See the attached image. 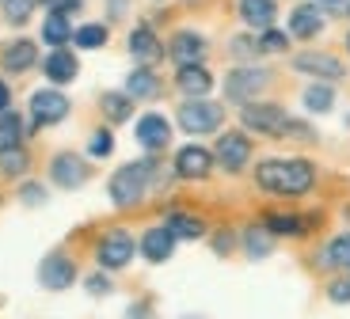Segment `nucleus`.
I'll return each instance as SVG.
<instances>
[{
	"mask_svg": "<svg viewBox=\"0 0 350 319\" xmlns=\"http://www.w3.org/2000/svg\"><path fill=\"white\" fill-rule=\"evenodd\" d=\"M255 182L267 194H282V198H301L316 182V167L308 160H262L255 167Z\"/></svg>",
	"mask_w": 350,
	"mask_h": 319,
	"instance_id": "1",
	"label": "nucleus"
},
{
	"mask_svg": "<svg viewBox=\"0 0 350 319\" xmlns=\"http://www.w3.org/2000/svg\"><path fill=\"white\" fill-rule=\"evenodd\" d=\"M152 171H157V160H141V164H126L111 175V202L114 206H137L145 198V190L152 182Z\"/></svg>",
	"mask_w": 350,
	"mask_h": 319,
	"instance_id": "2",
	"label": "nucleus"
},
{
	"mask_svg": "<svg viewBox=\"0 0 350 319\" xmlns=\"http://www.w3.org/2000/svg\"><path fill=\"white\" fill-rule=\"evenodd\" d=\"M133 251H137L133 236L126 232V228H111V232H103V240H99L96 259H99V266H103V270H122V266H130Z\"/></svg>",
	"mask_w": 350,
	"mask_h": 319,
	"instance_id": "3",
	"label": "nucleus"
},
{
	"mask_svg": "<svg viewBox=\"0 0 350 319\" xmlns=\"http://www.w3.org/2000/svg\"><path fill=\"white\" fill-rule=\"evenodd\" d=\"M240 122H244L247 130L271 133V137H282V133H289V114L282 111V107H274V103H247L244 114H240Z\"/></svg>",
	"mask_w": 350,
	"mask_h": 319,
	"instance_id": "4",
	"label": "nucleus"
},
{
	"mask_svg": "<svg viewBox=\"0 0 350 319\" xmlns=\"http://www.w3.org/2000/svg\"><path fill=\"white\" fill-rule=\"evenodd\" d=\"M225 122V111L217 103H206V99H187L179 107V126L187 133H213Z\"/></svg>",
	"mask_w": 350,
	"mask_h": 319,
	"instance_id": "5",
	"label": "nucleus"
},
{
	"mask_svg": "<svg viewBox=\"0 0 350 319\" xmlns=\"http://www.w3.org/2000/svg\"><path fill=\"white\" fill-rule=\"evenodd\" d=\"M267 84H271V72H267V69H232L225 77V95L232 99V103H244L247 107V99L259 95Z\"/></svg>",
	"mask_w": 350,
	"mask_h": 319,
	"instance_id": "6",
	"label": "nucleus"
},
{
	"mask_svg": "<svg viewBox=\"0 0 350 319\" xmlns=\"http://www.w3.org/2000/svg\"><path fill=\"white\" fill-rule=\"evenodd\" d=\"M38 281H42V289L62 293V289H69L77 281V262L69 255H62V251H53V255L42 259V266H38Z\"/></svg>",
	"mask_w": 350,
	"mask_h": 319,
	"instance_id": "7",
	"label": "nucleus"
},
{
	"mask_svg": "<svg viewBox=\"0 0 350 319\" xmlns=\"http://www.w3.org/2000/svg\"><path fill=\"white\" fill-rule=\"evenodd\" d=\"M252 156V141L244 133H221L217 137V148H213V160H217L225 171H240Z\"/></svg>",
	"mask_w": 350,
	"mask_h": 319,
	"instance_id": "8",
	"label": "nucleus"
},
{
	"mask_svg": "<svg viewBox=\"0 0 350 319\" xmlns=\"http://www.w3.org/2000/svg\"><path fill=\"white\" fill-rule=\"evenodd\" d=\"M69 114V99L62 92H53V87H42V92L31 95V118L38 126H53V122H62Z\"/></svg>",
	"mask_w": 350,
	"mask_h": 319,
	"instance_id": "9",
	"label": "nucleus"
},
{
	"mask_svg": "<svg viewBox=\"0 0 350 319\" xmlns=\"http://www.w3.org/2000/svg\"><path fill=\"white\" fill-rule=\"evenodd\" d=\"M213 167V152L202 145H187L175 152V175L179 179H206Z\"/></svg>",
	"mask_w": 350,
	"mask_h": 319,
	"instance_id": "10",
	"label": "nucleus"
},
{
	"mask_svg": "<svg viewBox=\"0 0 350 319\" xmlns=\"http://www.w3.org/2000/svg\"><path fill=\"white\" fill-rule=\"evenodd\" d=\"M50 179L57 182V186H65V190H77L80 182L88 179V164L77 152H57L53 164H50Z\"/></svg>",
	"mask_w": 350,
	"mask_h": 319,
	"instance_id": "11",
	"label": "nucleus"
},
{
	"mask_svg": "<svg viewBox=\"0 0 350 319\" xmlns=\"http://www.w3.org/2000/svg\"><path fill=\"white\" fill-rule=\"evenodd\" d=\"M130 53H133V61H141V69H152L164 57V46H160V38L152 35L149 27H137V31H130Z\"/></svg>",
	"mask_w": 350,
	"mask_h": 319,
	"instance_id": "12",
	"label": "nucleus"
},
{
	"mask_svg": "<svg viewBox=\"0 0 350 319\" xmlns=\"http://www.w3.org/2000/svg\"><path fill=\"white\" fill-rule=\"evenodd\" d=\"M137 141L149 148V152L167 148V141H172V126H167L164 114H145V118L137 122Z\"/></svg>",
	"mask_w": 350,
	"mask_h": 319,
	"instance_id": "13",
	"label": "nucleus"
},
{
	"mask_svg": "<svg viewBox=\"0 0 350 319\" xmlns=\"http://www.w3.org/2000/svg\"><path fill=\"white\" fill-rule=\"evenodd\" d=\"M202 57H206V38L194 35V31H179V35L172 38V61H179V69H187V65H202Z\"/></svg>",
	"mask_w": 350,
	"mask_h": 319,
	"instance_id": "14",
	"label": "nucleus"
},
{
	"mask_svg": "<svg viewBox=\"0 0 350 319\" xmlns=\"http://www.w3.org/2000/svg\"><path fill=\"white\" fill-rule=\"evenodd\" d=\"M141 255L149 262H167L172 259V251H175V236L167 232V225H157V228H149V232L141 236Z\"/></svg>",
	"mask_w": 350,
	"mask_h": 319,
	"instance_id": "15",
	"label": "nucleus"
},
{
	"mask_svg": "<svg viewBox=\"0 0 350 319\" xmlns=\"http://www.w3.org/2000/svg\"><path fill=\"white\" fill-rule=\"evenodd\" d=\"M293 69L297 72H312V77H324V80H339L342 72V61H335L332 53H301L297 61H293Z\"/></svg>",
	"mask_w": 350,
	"mask_h": 319,
	"instance_id": "16",
	"label": "nucleus"
},
{
	"mask_svg": "<svg viewBox=\"0 0 350 319\" xmlns=\"http://www.w3.org/2000/svg\"><path fill=\"white\" fill-rule=\"evenodd\" d=\"M289 31L297 38H316L320 31H324V12L316 8V4H301V8H293V16H289Z\"/></svg>",
	"mask_w": 350,
	"mask_h": 319,
	"instance_id": "17",
	"label": "nucleus"
},
{
	"mask_svg": "<svg viewBox=\"0 0 350 319\" xmlns=\"http://www.w3.org/2000/svg\"><path fill=\"white\" fill-rule=\"evenodd\" d=\"M0 61H4V69H8V72H27L38 61V50H35V42H31V38H19V42L4 46Z\"/></svg>",
	"mask_w": 350,
	"mask_h": 319,
	"instance_id": "18",
	"label": "nucleus"
},
{
	"mask_svg": "<svg viewBox=\"0 0 350 319\" xmlns=\"http://www.w3.org/2000/svg\"><path fill=\"white\" fill-rule=\"evenodd\" d=\"M175 84H179V92H187V95H194V99H202V95L213 87V77L202 69V65H187V69L175 72Z\"/></svg>",
	"mask_w": 350,
	"mask_h": 319,
	"instance_id": "19",
	"label": "nucleus"
},
{
	"mask_svg": "<svg viewBox=\"0 0 350 319\" xmlns=\"http://www.w3.org/2000/svg\"><path fill=\"white\" fill-rule=\"evenodd\" d=\"M126 95H130V99H157L160 77L152 69H133L130 77H126Z\"/></svg>",
	"mask_w": 350,
	"mask_h": 319,
	"instance_id": "20",
	"label": "nucleus"
},
{
	"mask_svg": "<svg viewBox=\"0 0 350 319\" xmlns=\"http://www.w3.org/2000/svg\"><path fill=\"white\" fill-rule=\"evenodd\" d=\"M42 69L53 84H69V80L77 77V57H72L69 50H53L50 57L42 61Z\"/></svg>",
	"mask_w": 350,
	"mask_h": 319,
	"instance_id": "21",
	"label": "nucleus"
},
{
	"mask_svg": "<svg viewBox=\"0 0 350 319\" xmlns=\"http://www.w3.org/2000/svg\"><path fill=\"white\" fill-rule=\"evenodd\" d=\"M167 232H172L175 240H198V236L206 232V225H202L198 217L183 213V209H172V213H167Z\"/></svg>",
	"mask_w": 350,
	"mask_h": 319,
	"instance_id": "22",
	"label": "nucleus"
},
{
	"mask_svg": "<svg viewBox=\"0 0 350 319\" xmlns=\"http://www.w3.org/2000/svg\"><path fill=\"white\" fill-rule=\"evenodd\" d=\"M274 12H278L274 0H240V16H244V23L262 27V31L274 23Z\"/></svg>",
	"mask_w": 350,
	"mask_h": 319,
	"instance_id": "23",
	"label": "nucleus"
},
{
	"mask_svg": "<svg viewBox=\"0 0 350 319\" xmlns=\"http://www.w3.org/2000/svg\"><path fill=\"white\" fill-rule=\"evenodd\" d=\"M99 107H103V118L107 122H126L133 114V99L126 92H103Z\"/></svg>",
	"mask_w": 350,
	"mask_h": 319,
	"instance_id": "24",
	"label": "nucleus"
},
{
	"mask_svg": "<svg viewBox=\"0 0 350 319\" xmlns=\"http://www.w3.org/2000/svg\"><path fill=\"white\" fill-rule=\"evenodd\" d=\"M244 251L252 255V259H267L274 251V236L267 232V225L259 228H244Z\"/></svg>",
	"mask_w": 350,
	"mask_h": 319,
	"instance_id": "25",
	"label": "nucleus"
},
{
	"mask_svg": "<svg viewBox=\"0 0 350 319\" xmlns=\"http://www.w3.org/2000/svg\"><path fill=\"white\" fill-rule=\"evenodd\" d=\"M19 137H23V118L12 111H0V152L19 148Z\"/></svg>",
	"mask_w": 350,
	"mask_h": 319,
	"instance_id": "26",
	"label": "nucleus"
},
{
	"mask_svg": "<svg viewBox=\"0 0 350 319\" xmlns=\"http://www.w3.org/2000/svg\"><path fill=\"white\" fill-rule=\"evenodd\" d=\"M42 38H46L50 46H57V50H62V46L72 38L69 16H62V12H50V19H46V27H42Z\"/></svg>",
	"mask_w": 350,
	"mask_h": 319,
	"instance_id": "27",
	"label": "nucleus"
},
{
	"mask_svg": "<svg viewBox=\"0 0 350 319\" xmlns=\"http://www.w3.org/2000/svg\"><path fill=\"white\" fill-rule=\"evenodd\" d=\"M305 221L301 217H293V213H274V217H267V232L271 236H301L305 232Z\"/></svg>",
	"mask_w": 350,
	"mask_h": 319,
	"instance_id": "28",
	"label": "nucleus"
},
{
	"mask_svg": "<svg viewBox=\"0 0 350 319\" xmlns=\"http://www.w3.org/2000/svg\"><path fill=\"white\" fill-rule=\"evenodd\" d=\"M324 262H332V266H339V270H350V232L335 236V240L327 243Z\"/></svg>",
	"mask_w": 350,
	"mask_h": 319,
	"instance_id": "29",
	"label": "nucleus"
},
{
	"mask_svg": "<svg viewBox=\"0 0 350 319\" xmlns=\"http://www.w3.org/2000/svg\"><path fill=\"white\" fill-rule=\"evenodd\" d=\"M332 103H335V92L327 84H312L305 92V107L308 111H316V114H324V111H332Z\"/></svg>",
	"mask_w": 350,
	"mask_h": 319,
	"instance_id": "30",
	"label": "nucleus"
},
{
	"mask_svg": "<svg viewBox=\"0 0 350 319\" xmlns=\"http://www.w3.org/2000/svg\"><path fill=\"white\" fill-rule=\"evenodd\" d=\"M72 38H77L80 50H99V46L107 42V27L88 23V27H80V31H72Z\"/></svg>",
	"mask_w": 350,
	"mask_h": 319,
	"instance_id": "31",
	"label": "nucleus"
},
{
	"mask_svg": "<svg viewBox=\"0 0 350 319\" xmlns=\"http://www.w3.org/2000/svg\"><path fill=\"white\" fill-rule=\"evenodd\" d=\"M27 164H31V156L23 148H8V152H0V171L4 175H23Z\"/></svg>",
	"mask_w": 350,
	"mask_h": 319,
	"instance_id": "32",
	"label": "nucleus"
},
{
	"mask_svg": "<svg viewBox=\"0 0 350 319\" xmlns=\"http://www.w3.org/2000/svg\"><path fill=\"white\" fill-rule=\"evenodd\" d=\"M0 4H4L8 23H27V19H31V12H35V0H0Z\"/></svg>",
	"mask_w": 350,
	"mask_h": 319,
	"instance_id": "33",
	"label": "nucleus"
},
{
	"mask_svg": "<svg viewBox=\"0 0 350 319\" xmlns=\"http://www.w3.org/2000/svg\"><path fill=\"white\" fill-rule=\"evenodd\" d=\"M111 148H114V137H111L107 130H96V133H92V141H88V152L96 156V160L111 156Z\"/></svg>",
	"mask_w": 350,
	"mask_h": 319,
	"instance_id": "34",
	"label": "nucleus"
},
{
	"mask_svg": "<svg viewBox=\"0 0 350 319\" xmlns=\"http://www.w3.org/2000/svg\"><path fill=\"white\" fill-rule=\"evenodd\" d=\"M286 46H289V38L282 35V31H274V27H267L262 38H259V50H267V53H282Z\"/></svg>",
	"mask_w": 350,
	"mask_h": 319,
	"instance_id": "35",
	"label": "nucleus"
},
{
	"mask_svg": "<svg viewBox=\"0 0 350 319\" xmlns=\"http://www.w3.org/2000/svg\"><path fill=\"white\" fill-rule=\"evenodd\" d=\"M327 296H332V304H350V277H335L327 285Z\"/></svg>",
	"mask_w": 350,
	"mask_h": 319,
	"instance_id": "36",
	"label": "nucleus"
},
{
	"mask_svg": "<svg viewBox=\"0 0 350 319\" xmlns=\"http://www.w3.org/2000/svg\"><path fill=\"white\" fill-rule=\"evenodd\" d=\"M316 8L332 16H350V0H316Z\"/></svg>",
	"mask_w": 350,
	"mask_h": 319,
	"instance_id": "37",
	"label": "nucleus"
},
{
	"mask_svg": "<svg viewBox=\"0 0 350 319\" xmlns=\"http://www.w3.org/2000/svg\"><path fill=\"white\" fill-rule=\"evenodd\" d=\"M35 4H46V8L62 12V16H69V12H77V8H80V0H35Z\"/></svg>",
	"mask_w": 350,
	"mask_h": 319,
	"instance_id": "38",
	"label": "nucleus"
},
{
	"mask_svg": "<svg viewBox=\"0 0 350 319\" xmlns=\"http://www.w3.org/2000/svg\"><path fill=\"white\" fill-rule=\"evenodd\" d=\"M19 198H23L27 206H42V202H46V190H38V186H23V190H19Z\"/></svg>",
	"mask_w": 350,
	"mask_h": 319,
	"instance_id": "39",
	"label": "nucleus"
},
{
	"mask_svg": "<svg viewBox=\"0 0 350 319\" xmlns=\"http://www.w3.org/2000/svg\"><path fill=\"white\" fill-rule=\"evenodd\" d=\"M88 293H92V296H107V293H111V281H107V277H88Z\"/></svg>",
	"mask_w": 350,
	"mask_h": 319,
	"instance_id": "40",
	"label": "nucleus"
},
{
	"mask_svg": "<svg viewBox=\"0 0 350 319\" xmlns=\"http://www.w3.org/2000/svg\"><path fill=\"white\" fill-rule=\"evenodd\" d=\"M213 251H217V255H228V251H232V232H217V236H213Z\"/></svg>",
	"mask_w": 350,
	"mask_h": 319,
	"instance_id": "41",
	"label": "nucleus"
},
{
	"mask_svg": "<svg viewBox=\"0 0 350 319\" xmlns=\"http://www.w3.org/2000/svg\"><path fill=\"white\" fill-rule=\"evenodd\" d=\"M126 319H152V311H149V304H133V308L126 311Z\"/></svg>",
	"mask_w": 350,
	"mask_h": 319,
	"instance_id": "42",
	"label": "nucleus"
},
{
	"mask_svg": "<svg viewBox=\"0 0 350 319\" xmlns=\"http://www.w3.org/2000/svg\"><path fill=\"white\" fill-rule=\"evenodd\" d=\"M8 103H12V92H8V84L0 80V111H8Z\"/></svg>",
	"mask_w": 350,
	"mask_h": 319,
	"instance_id": "43",
	"label": "nucleus"
},
{
	"mask_svg": "<svg viewBox=\"0 0 350 319\" xmlns=\"http://www.w3.org/2000/svg\"><path fill=\"white\" fill-rule=\"evenodd\" d=\"M126 12V0H111V16H122Z\"/></svg>",
	"mask_w": 350,
	"mask_h": 319,
	"instance_id": "44",
	"label": "nucleus"
}]
</instances>
